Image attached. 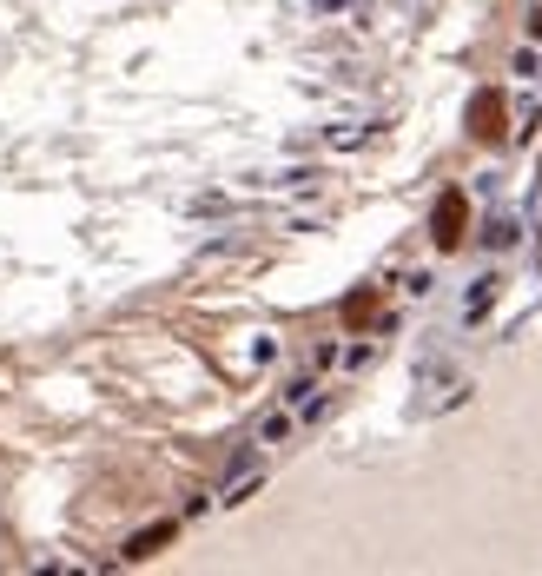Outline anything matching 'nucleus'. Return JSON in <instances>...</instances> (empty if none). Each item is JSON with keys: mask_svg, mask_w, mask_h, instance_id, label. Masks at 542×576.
<instances>
[{"mask_svg": "<svg viewBox=\"0 0 542 576\" xmlns=\"http://www.w3.org/2000/svg\"><path fill=\"white\" fill-rule=\"evenodd\" d=\"M430 239L443 245V252H450V245H463V192H443V199H437V212H430Z\"/></svg>", "mask_w": 542, "mask_h": 576, "instance_id": "nucleus-2", "label": "nucleus"}, {"mask_svg": "<svg viewBox=\"0 0 542 576\" xmlns=\"http://www.w3.org/2000/svg\"><path fill=\"white\" fill-rule=\"evenodd\" d=\"M463 391H470V378L450 358H423L417 365V411H450V404H463Z\"/></svg>", "mask_w": 542, "mask_h": 576, "instance_id": "nucleus-1", "label": "nucleus"}, {"mask_svg": "<svg viewBox=\"0 0 542 576\" xmlns=\"http://www.w3.org/2000/svg\"><path fill=\"white\" fill-rule=\"evenodd\" d=\"M496 285H503V279H490V272H483V279H476V285L463 292V318H483V312H490V298H496Z\"/></svg>", "mask_w": 542, "mask_h": 576, "instance_id": "nucleus-4", "label": "nucleus"}, {"mask_svg": "<svg viewBox=\"0 0 542 576\" xmlns=\"http://www.w3.org/2000/svg\"><path fill=\"white\" fill-rule=\"evenodd\" d=\"M165 537H173V524H153V530H139V537L126 543V563H139V557H153V550H159Z\"/></svg>", "mask_w": 542, "mask_h": 576, "instance_id": "nucleus-5", "label": "nucleus"}, {"mask_svg": "<svg viewBox=\"0 0 542 576\" xmlns=\"http://www.w3.org/2000/svg\"><path fill=\"white\" fill-rule=\"evenodd\" d=\"M284 431H292V411H271V418L259 424V437H265V444H278V437H284Z\"/></svg>", "mask_w": 542, "mask_h": 576, "instance_id": "nucleus-7", "label": "nucleus"}, {"mask_svg": "<svg viewBox=\"0 0 542 576\" xmlns=\"http://www.w3.org/2000/svg\"><path fill=\"white\" fill-rule=\"evenodd\" d=\"M470 133L476 140H496L503 133V93H476L470 100Z\"/></svg>", "mask_w": 542, "mask_h": 576, "instance_id": "nucleus-3", "label": "nucleus"}, {"mask_svg": "<svg viewBox=\"0 0 542 576\" xmlns=\"http://www.w3.org/2000/svg\"><path fill=\"white\" fill-rule=\"evenodd\" d=\"M483 239H490L496 252H503V245H516V219H509V212H496V219H490V232H483Z\"/></svg>", "mask_w": 542, "mask_h": 576, "instance_id": "nucleus-6", "label": "nucleus"}]
</instances>
